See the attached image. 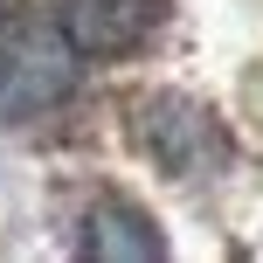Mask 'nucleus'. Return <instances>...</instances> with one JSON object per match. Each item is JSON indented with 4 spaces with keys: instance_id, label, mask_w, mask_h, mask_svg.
<instances>
[{
    "instance_id": "f257e3e1",
    "label": "nucleus",
    "mask_w": 263,
    "mask_h": 263,
    "mask_svg": "<svg viewBox=\"0 0 263 263\" xmlns=\"http://www.w3.org/2000/svg\"><path fill=\"white\" fill-rule=\"evenodd\" d=\"M77 42L55 14H7L0 21V118H35L77 90Z\"/></svg>"
},
{
    "instance_id": "20e7f679",
    "label": "nucleus",
    "mask_w": 263,
    "mask_h": 263,
    "mask_svg": "<svg viewBox=\"0 0 263 263\" xmlns=\"http://www.w3.org/2000/svg\"><path fill=\"white\" fill-rule=\"evenodd\" d=\"M83 256H97V263H153L159 236L125 201H104V208H90V222H83Z\"/></svg>"
},
{
    "instance_id": "7ed1b4c3",
    "label": "nucleus",
    "mask_w": 263,
    "mask_h": 263,
    "mask_svg": "<svg viewBox=\"0 0 263 263\" xmlns=\"http://www.w3.org/2000/svg\"><path fill=\"white\" fill-rule=\"evenodd\" d=\"M145 145H153L173 173H201L215 153H222L215 125L201 118V111H187V104H153L145 111Z\"/></svg>"
},
{
    "instance_id": "f03ea898",
    "label": "nucleus",
    "mask_w": 263,
    "mask_h": 263,
    "mask_svg": "<svg viewBox=\"0 0 263 263\" xmlns=\"http://www.w3.org/2000/svg\"><path fill=\"white\" fill-rule=\"evenodd\" d=\"M153 0H55V21L69 28L83 55H125L153 35Z\"/></svg>"
}]
</instances>
